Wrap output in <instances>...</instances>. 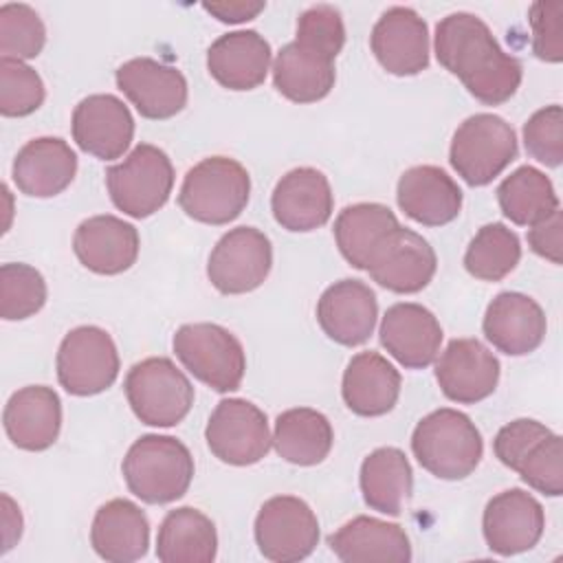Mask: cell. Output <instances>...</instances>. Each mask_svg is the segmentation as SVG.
<instances>
[{"label": "cell", "instance_id": "34", "mask_svg": "<svg viewBox=\"0 0 563 563\" xmlns=\"http://www.w3.org/2000/svg\"><path fill=\"white\" fill-rule=\"evenodd\" d=\"M363 501L383 515L398 517L411 495L413 473L407 455L396 446H380L372 451L358 475Z\"/></svg>", "mask_w": 563, "mask_h": 563}, {"label": "cell", "instance_id": "33", "mask_svg": "<svg viewBox=\"0 0 563 563\" xmlns=\"http://www.w3.org/2000/svg\"><path fill=\"white\" fill-rule=\"evenodd\" d=\"M218 552L213 521L191 506L169 510L156 534V556L163 563H211Z\"/></svg>", "mask_w": 563, "mask_h": 563}, {"label": "cell", "instance_id": "40", "mask_svg": "<svg viewBox=\"0 0 563 563\" xmlns=\"http://www.w3.org/2000/svg\"><path fill=\"white\" fill-rule=\"evenodd\" d=\"M44 81L29 64L0 57V112L2 117H26L44 103Z\"/></svg>", "mask_w": 563, "mask_h": 563}, {"label": "cell", "instance_id": "6", "mask_svg": "<svg viewBox=\"0 0 563 563\" xmlns=\"http://www.w3.org/2000/svg\"><path fill=\"white\" fill-rule=\"evenodd\" d=\"M123 387L134 416L150 427H174L194 405L189 378L167 356H150L134 363Z\"/></svg>", "mask_w": 563, "mask_h": 563}, {"label": "cell", "instance_id": "44", "mask_svg": "<svg viewBox=\"0 0 563 563\" xmlns=\"http://www.w3.org/2000/svg\"><path fill=\"white\" fill-rule=\"evenodd\" d=\"M532 51L539 59L559 64L563 59V2L539 0L530 7Z\"/></svg>", "mask_w": 563, "mask_h": 563}, {"label": "cell", "instance_id": "30", "mask_svg": "<svg viewBox=\"0 0 563 563\" xmlns=\"http://www.w3.org/2000/svg\"><path fill=\"white\" fill-rule=\"evenodd\" d=\"M341 396L356 416H385L400 396V374L383 354L358 352L343 372Z\"/></svg>", "mask_w": 563, "mask_h": 563}, {"label": "cell", "instance_id": "46", "mask_svg": "<svg viewBox=\"0 0 563 563\" xmlns=\"http://www.w3.org/2000/svg\"><path fill=\"white\" fill-rule=\"evenodd\" d=\"M563 216L561 209L543 218L541 222L532 224L528 231V244L530 249L541 255L543 260H550L552 264H561V251H563Z\"/></svg>", "mask_w": 563, "mask_h": 563}, {"label": "cell", "instance_id": "15", "mask_svg": "<svg viewBox=\"0 0 563 563\" xmlns=\"http://www.w3.org/2000/svg\"><path fill=\"white\" fill-rule=\"evenodd\" d=\"M435 268L438 257L433 246L420 233L396 227L376 251L367 273L383 288L411 295L420 292L433 279Z\"/></svg>", "mask_w": 563, "mask_h": 563}, {"label": "cell", "instance_id": "43", "mask_svg": "<svg viewBox=\"0 0 563 563\" xmlns=\"http://www.w3.org/2000/svg\"><path fill=\"white\" fill-rule=\"evenodd\" d=\"M526 152L545 167H559L563 161V110L559 103L537 110L523 123Z\"/></svg>", "mask_w": 563, "mask_h": 563}, {"label": "cell", "instance_id": "1", "mask_svg": "<svg viewBox=\"0 0 563 563\" xmlns=\"http://www.w3.org/2000/svg\"><path fill=\"white\" fill-rule=\"evenodd\" d=\"M433 48L440 66L486 106L508 101L521 84V62L504 53L488 24L473 13L457 11L442 18L435 26Z\"/></svg>", "mask_w": 563, "mask_h": 563}, {"label": "cell", "instance_id": "35", "mask_svg": "<svg viewBox=\"0 0 563 563\" xmlns=\"http://www.w3.org/2000/svg\"><path fill=\"white\" fill-rule=\"evenodd\" d=\"M334 431L330 420L310 407L286 409L275 420L273 444L279 457L297 466L323 462L332 449Z\"/></svg>", "mask_w": 563, "mask_h": 563}, {"label": "cell", "instance_id": "48", "mask_svg": "<svg viewBox=\"0 0 563 563\" xmlns=\"http://www.w3.org/2000/svg\"><path fill=\"white\" fill-rule=\"evenodd\" d=\"M2 523H4V548L7 552L22 534V515L9 495H2Z\"/></svg>", "mask_w": 563, "mask_h": 563}, {"label": "cell", "instance_id": "14", "mask_svg": "<svg viewBox=\"0 0 563 563\" xmlns=\"http://www.w3.org/2000/svg\"><path fill=\"white\" fill-rule=\"evenodd\" d=\"M545 528L543 506L521 488H508L488 499L482 530L490 552L512 556L532 550Z\"/></svg>", "mask_w": 563, "mask_h": 563}, {"label": "cell", "instance_id": "36", "mask_svg": "<svg viewBox=\"0 0 563 563\" xmlns=\"http://www.w3.org/2000/svg\"><path fill=\"white\" fill-rule=\"evenodd\" d=\"M497 200L501 213L519 227H532L561 209L552 180L532 165H521L506 176L497 187Z\"/></svg>", "mask_w": 563, "mask_h": 563}, {"label": "cell", "instance_id": "7", "mask_svg": "<svg viewBox=\"0 0 563 563\" xmlns=\"http://www.w3.org/2000/svg\"><path fill=\"white\" fill-rule=\"evenodd\" d=\"M174 352L189 374L227 394L242 385L246 354L235 334L218 323H185L174 334Z\"/></svg>", "mask_w": 563, "mask_h": 563}, {"label": "cell", "instance_id": "13", "mask_svg": "<svg viewBox=\"0 0 563 563\" xmlns=\"http://www.w3.org/2000/svg\"><path fill=\"white\" fill-rule=\"evenodd\" d=\"M114 77L119 90L145 119H172L187 106V79L176 66L134 57L121 64Z\"/></svg>", "mask_w": 563, "mask_h": 563}, {"label": "cell", "instance_id": "23", "mask_svg": "<svg viewBox=\"0 0 563 563\" xmlns=\"http://www.w3.org/2000/svg\"><path fill=\"white\" fill-rule=\"evenodd\" d=\"M139 231L134 224L110 216L86 218L73 238L77 260L97 275H119L139 257Z\"/></svg>", "mask_w": 563, "mask_h": 563}, {"label": "cell", "instance_id": "18", "mask_svg": "<svg viewBox=\"0 0 563 563\" xmlns=\"http://www.w3.org/2000/svg\"><path fill=\"white\" fill-rule=\"evenodd\" d=\"M73 139L86 154L101 161L123 156L134 136L130 108L114 95H88L73 110Z\"/></svg>", "mask_w": 563, "mask_h": 563}, {"label": "cell", "instance_id": "9", "mask_svg": "<svg viewBox=\"0 0 563 563\" xmlns=\"http://www.w3.org/2000/svg\"><path fill=\"white\" fill-rule=\"evenodd\" d=\"M57 380L73 396L106 391L119 376V352L99 325L73 328L57 350Z\"/></svg>", "mask_w": 563, "mask_h": 563}, {"label": "cell", "instance_id": "5", "mask_svg": "<svg viewBox=\"0 0 563 563\" xmlns=\"http://www.w3.org/2000/svg\"><path fill=\"white\" fill-rule=\"evenodd\" d=\"M517 158V134L510 123L479 112L460 123L451 139L449 163L471 187L493 183Z\"/></svg>", "mask_w": 563, "mask_h": 563}, {"label": "cell", "instance_id": "31", "mask_svg": "<svg viewBox=\"0 0 563 563\" xmlns=\"http://www.w3.org/2000/svg\"><path fill=\"white\" fill-rule=\"evenodd\" d=\"M334 59L297 42L279 48L273 62V84L279 95L295 103H314L334 88Z\"/></svg>", "mask_w": 563, "mask_h": 563}, {"label": "cell", "instance_id": "26", "mask_svg": "<svg viewBox=\"0 0 563 563\" xmlns=\"http://www.w3.org/2000/svg\"><path fill=\"white\" fill-rule=\"evenodd\" d=\"M398 207L424 227H442L460 216L462 189L435 165H416L402 172L396 187Z\"/></svg>", "mask_w": 563, "mask_h": 563}, {"label": "cell", "instance_id": "27", "mask_svg": "<svg viewBox=\"0 0 563 563\" xmlns=\"http://www.w3.org/2000/svg\"><path fill=\"white\" fill-rule=\"evenodd\" d=\"M330 550L345 563H407L411 543L402 526L358 515L328 537Z\"/></svg>", "mask_w": 563, "mask_h": 563}, {"label": "cell", "instance_id": "45", "mask_svg": "<svg viewBox=\"0 0 563 563\" xmlns=\"http://www.w3.org/2000/svg\"><path fill=\"white\" fill-rule=\"evenodd\" d=\"M552 431L543 422L532 418H519L497 431L493 440V451L504 466L517 471L523 457L532 451V446L539 444Z\"/></svg>", "mask_w": 563, "mask_h": 563}, {"label": "cell", "instance_id": "3", "mask_svg": "<svg viewBox=\"0 0 563 563\" xmlns=\"http://www.w3.org/2000/svg\"><path fill=\"white\" fill-rule=\"evenodd\" d=\"M121 473L130 493L141 501L169 504L189 490L194 457L180 440L147 433L128 449Z\"/></svg>", "mask_w": 563, "mask_h": 563}, {"label": "cell", "instance_id": "41", "mask_svg": "<svg viewBox=\"0 0 563 563\" xmlns=\"http://www.w3.org/2000/svg\"><path fill=\"white\" fill-rule=\"evenodd\" d=\"M517 473L521 479L550 497H559L563 493V442L561 435L550 433L532 451L523 457Z\"/></svg>", "mask_w": 563, "mask_h": 563}, {"label": "cell", "instance_id": "10", "mask_svg": "<svg viewBox=\"0 0 563 563\" xmlns=\"http://www.w3.org/2000/svg\"><path fill=\"white\" fill-rule=\"evenodd\" d=\"M205 440L209 451L231 466L260 462L273 442L266 413L244 398H224L216 405L205 429Z\"/></svg>", "mask_w": 563, "mask_h": 563}, {"label": "cell", "instance_id": "19", "mask_svg": "<svg viewBox=\"0 0 563 563\" xmlns=\"http://www.w3.org/2000/svg\"><path fill=\"white\" fill-rule=\"evenodd\" d=\"M271 209L288 231L306 233L323 227L334 209L332 187L323 172L314 167H295L286 172L271 196Z\"/></svg>", "mask_w": 563, "mask_h": 563}, {"label": "cell", "instance_id": "37", "mask_svg": "<svg viewBox=\"0 0 563 563\" xmlns=\"http://www.w3.org/2000/svg\"><path fill=\"white\" fill-rule=\"evenodd\" d=\"M521 260L519 235L501 222L484 224L466 246L464 268L482 282H499Z\"/></svg>", "mask_w": 563, "mask_h": 563}, {"label": "cell", "instance_id": "25", "mask_svg": "<svg viewBox=\"0 0 563 563\" xmlns=\"http://www.w3.org/2000/svg\"><path fill=\"white\" fill-rule=\"evenodd\" d=\"M2 422L9 440L22 451L48 449L62 429V400L53 387L29 385L11 394Z\"/></svg>", "mask_w": 563, "mask_h": 563}, {"label": "cell", "instance_id": "20", "mask_svg": "<svg viewBox=\"0 0 563 563\" xmlns=\"http://www.w3.org/2000/svg\"><path fill=\"white\" fill-rule=\"evenodd\" d=\"M378 301L374 290L361 279H341L323 290L317 301L321 330L339 345L365 343L376 325Z\"/></svg>", "mask_w": 563, "mask_h": 563}, {"label": "cell", "instance_id": "11", "mask_svg": "<svg viewBox=\"0 0 563 563\" xmlns=\"http://www.w3.org/2000/svg\"><path fill=\"white\" fill-rule=\"evenodd\" d=\"M253 532L264 559L275 563L301 561L310 556L319 543L317 515L295 495L266 499L255 517Z\"/></svg>", "mask_w": 563, "mask_h": 563}, {"label": "cell", "instance_id": "28", "mask_svg": "<svg viewBox=\"0 0 563 563\" xmlns=\"http://www.w3.org/2000/svg\"><path fill=\"white\" fill-rule=\"evenodd\" d=\"M271 66V44L253 29L220 35L207 51L211 77L229 90H253L264 84Z\"/></svg>", "mask_w": 563, "mask_h": 563}, {"label": "cell", "instance_id": "21", "mask_svg": "<svg viewBox=\"0 0 563 563\" xmlns=\"http://www.w3.org/2000/svg\"><path fill=\"white\" fill-rule=\"evenodd\" d=\"M378 334L380 345L407 369L429 367L442 343V325L435 314L411 301L389 306Z\"/></svg>", "mask_w": 563, "mask_h": 563}, {"label": "cell", "instance_id": "16", "mask_svg": "<svg viewBox=\"0 0 563 563\" xmlns=\"http://www.w3.org/2000/svg\"><path fill=\"white\" fill-rule=\"evenodd\" d=\"M435 380L449 400L475 405L495 391L499 361L477 339H453L435 361Z\"/></svg>", "mask_w": 563, "mask_h": 563}, {"label": "cell", "instance_id": "42", "mask_svg": "<svg viewBox=\"0 0 563 563\" xmlns=\"http://www.w3.org/2000/svg\"><path fill=\"white\" fill-rule=\"evenodd\" d=\"M295 42L334 59L345 44V26L339 9L330 4L306 9L297 20Z\"/></svg>", "mask_w": 563, "mask_h": 563}, {"label": "cell", "instance_id": "4", "mask_svg": "<svg viewBox=\"0 0 563 563\" xmlns=\"http://www.w3.org/2000/svg\"><path fill=\"white\" fill-rule=\"evenodd\" d=\"M251 196V176L242 163L229 156H209L196 163L178 191L180 209L202 224L233 222Z\"/></svg>", "mask_w": 563, "mask_h": 563}, {"label": "cell", "instance_id": "17", "mask_svg": "<svg viewBox=\"0 0 563 563\" xmlns=\"http://www.w3.org/2000/svg\"><path fill=\"white\" fill-rule=\"evenodd\" d=\"M369 46L391 75H418L429 66V26L411 7L387 9L372 29Z\"/></svg>", "mask_w": 563, "mask_h": 563}, {"label": "cell", "instance_id": "39", "mask_svg": "<svg viewBox=\"0 0 563 563\" xmlns=\"http://www.w3.org/2000/svg\"><path fill=\"white\" fill-rule=\"evenodd\" d=\"M46 44V26L37 11L22 2L0 7V51L4 57L33 59Z\"/></svg>", "mask_w": 563, "mask_h": 563}, {"label": "cell", "instance_id": "2", "mask_svg": "<svg viewBox=\"0 0 563 563\" xmlns=\"http://www.w3.org/2000/svg\"><path fill=\"white\" fill-rule=\"evenodd\" d=\"M411 451L424 471L453 482L468 477L477 468L484 440L466 413L442 407L416 424Z\"/></svg>", "mask_w": 563, "mask_h": 563}, {"label": "cell", "instance_id": "38", "mask_svg": "<svg viewBox=\"0 0 563 563\" xmlns=\"http://www.w3.org/2000/svg\"><path fill=\"white\" fill-rule=\"evenodd\" d=\"M46 303V282L42 273L22 262L0 266V317L22 321L33 317Z\"/></svg>", "mask_w": 563, "mask_h": 563}, {"label": "cell", "instance_id": "29", "mask_svg": "<svg viewBox=\"0 0 563 563\" xmlns=\"http://www.w3.org/2000/svg\"><path fill=\"white\" fill-rule=\"evenodd\" d=\"M90 543L103 561H139L147 554L150 521L134 501L123 497L110 499L95 512Z\"/></svg>", "mask_w": 563, "mask_h": 563}, {"label": "cell", "instance_id": "8", "mask_svg": "<svg viewBox=\"0 0 563 563\" xmlns=\"http://www.w3.org/2000/svg\"><path fill=\"white\" fill-rule=\"evenodd\" d=\"M106 185L112 205L141 220L167 202L174 187V167L161 147L139 143L123 163L106 169Z\"/></svg>", "mask_w": 563, "mask_h": 563}, {"label": "cell", "instance_id": "12", "mask_svg": "<svg viewBox=\"0 0 563 563\" xmlns=\"http://www.w3.org/2000/svg\"><path fill=\"white\" fill-rule=\"evenodd\" d=\"M273 266V246L255 227H235L213 246L207 277L222 295H244L264 284Z\"/></svg>", "mask_w": 563, "mask_h": 563}, {"label": "cell", "instance_id": "47", "mask_svg": "<svg viewBox=\"0 0 563 563\" xmlns=\"http://www.w3.org/2000/svg\"><path fill=\"white\" fill-rule=\"evenodd\" d=\"M266 2L260 0H235V2H202V9L224 24H240L257 18Z\"/></svg>", "mask_w": 563, "mask_h": 563}, {"label": "cell", "instance_id": "32", "mask_svg": "<svg viewBox=\"0 0 563 563\" xmlns=\"http://www.w3.org/2000/svg\"><path fill=\"white\" fill-rule=\"evenodd\" d=\"M396 227H400L398 218L387 205L356 202L339 211L334 220V240L347 264L367 271L376 251Z\"/></svg>", "mask_w": 563, "mask_h": 563}, {"label": "cell", "instance_id": "24", "mask_svg": "<svg viewBox=\"0 0 563 563\" xmlns=\"http://www.w3.org/2000/svg\"><path fill=\"white\" fill-rule=\"evenodd\" d=\"M77 174V154L59 136H37L20 147L11 176L15 187L33 198L62 194Z\"/></svg>", "mask_w": 563, "mask_h": 563}, {"label": "cell", "instance_id": "22", "mask_svg": "<svg viewBox=\"0 0 563 563\" xmlns=\"http://www.w3.org/2000/svg\"><path fill=\"white\" fill-rule=\"evenodd\" d=\"M484 336L508 356L534 352L548 330L543 308L523 292H499L486 308L482 321Z\"/></svg>", "mask_w": 563, "mask_h": 563}]
</instances>
